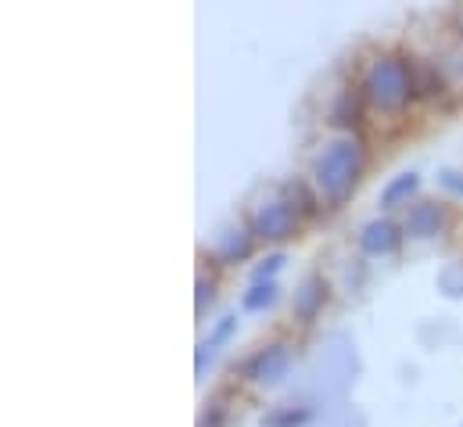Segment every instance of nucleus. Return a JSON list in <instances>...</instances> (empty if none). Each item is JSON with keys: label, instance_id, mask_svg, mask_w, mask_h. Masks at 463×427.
Here are the masks:
<instances>
[{"label": "nucleus", "instance_id": "nucleus-1", "mask_svg": "<svg viewBox=\"0 0 463 427\" xmlns=\"http://www.w3.org/2000/svg\"><path fill=\"white\" fill-rule=\"evenodd\" d=\"M363 166H366V155H363V144L352 137V133H342L335 140L324 144V151L313 158V187L320 195V202H345L352 195V187L359 184L363 176Z\"/></svg>", "mask_w": 463, "mask_h": 427}, {"label": "nucleus", "instance_id": "nucleus-2", "mask_svg": "<svg viewBox=\"0 0 463 427\" xmlns=\"http://www.w3.org/2000/svg\"><path fill=\"white\" fill-rule=\"evenodd\" d=\"M363 98L377 111H402L406 101L413 98V72L410 62L402 58H377L366 69V83H363Z\"/></svg>", "mask_w": 463, "mask_h": 427}, {"label": "nucleus", "instance_id": "nucleus-3", "mask_svg": "<svg viewBox=\"0 0 463 427\" xmlns=\"http://www.w3.org/2000/svg\"><path fill=\"white\" fill-rule=\"evenodd\" d=\"M295 230H298V209L288 198H273V202L255 205V213H251V233L255 237H262V241H284Z\"/></svg>", "mask_w": 463, "mask_h": 427}, {"label": "nucleus", "instance_id": "nucleus-4", "mask_svg": "<svg viewBox=\"0 0 463 427\" xmlns=\"http://www.w3.org/2000/svg\"><path fill=\"white\" fill-rule=\"evenodd\" d=\"M288 370H291V348H288L284 341L259 348V352L244 363V377H248L251 384H262V388H266V384L284 381V377H288Z\"/></svg>", "mask_w": 463, "mask_h": 427}, {"label": "nucleus", "instance_id": "nucleus-5", "mask_svg": "<svg viewBox=\"0 0 463 427\" xmlns=\"http://www.w3.org/2000/svg\"><path fill=\"white\" fill-rule=\"evenodd\" d=\"M399 241H402V230H399L392 219H373V223H366L363 233H359V248H363L366 255H392V251L399 248Z\"/></svg>", "mask_w": 463, "mask_h": 427}, {"label": "nucleus", "instance_id": "nucleus-6", "mask_svg": "<svg viewBox=\"0 0 463 427\" xmlns=\"http://www.w3.org/2000/svg\"><path fill=\"white\" fill-rule=\"evenodd\" d=\"M442 223H446V209L439 205V202H417L410 215H406V223H402V230L410 233V237H417V241H428V237H435L439 230H442Z\"/></svg>", "mask_w": 463, "mask_h": 427}, {"label": "nucleus", "instance_id": "nucleus-7", "mask_svg": "<svg viewBox=\"0 0 463 427\" xmlns=\"http://www.w3.org/2000/svg\"><path fill=\"white\" fill-rule=\"evenodd\" d=\"M324 302H327V284H324V277H309V280L295 291L291 309H295L298 320L309 323V320H317V313L324 309Z\"/></svg>", "mask_w": 463, "mask_h": 427}, {"label": "nucleus", "instance_id": "nucleus-8", "mask_svg": "<svg viewBox=\"0 0 463 427\" xmlns=\"http://www.w3.org/2000/svg\"><path fill=\"white\" fill-rule=\"evenodd\" d=\"M251 226H227L223 233H220V241H216V259L220 262H237V259H244L248 251H251Z\"/></svg>", "mask_w": 463, "mask_h": 427}, {"label": "nucleus", "instance_id": "nucleus-9", "mask_svg": "<svg viewBox=\"0 0 463 427\" xmlns=\"http://www.w3.org/2000/svg\"><path fill=\"white\" fill-rule=\"evenodd\" d=\"M410 72H413V98H428V94H439L442 90L439 65H431V62H410Z\"/></svg>", "mask_w": 463, "mask_h": 427}, {"label": "nucleus", "instance_id": "nucleus-10", "mask_svg": "<svg viewBox=\"0 0 463 427\" xmlns=\"http://www.w3.org/2000/svg\"><path fill=\"white\" fill-rule=\"evenodd\" d=\"M417 187H420V180H417L413 173H402V176H395V180L384 187V195H381V205H384V209H399V205H410V198L417 195Z\"/></svg>", "mask_w": 463, "mask_h": 427}, {"label": "nucleus", "instance_id": "nucleus-11", "mask_svg": "<svg viewBox=\"0 0 463 427\" xmlns=\"http://www.w3.org/2000/svg\"><path fill=\"white\" fill-rule=\"evenodd\" d=\"M273 302H277V284H273V280H255V288H248L244 299H241V306H244L248 313L269 309Z\"/></svg>", "mask_w": 463, "mask_h": 427}, {"label": "nucleus", "instance_id": "nucleus-12", "mask_svg": "<svg viewBox=\"0 0 463 427\" xmlns=\"http://www.w3.org/2000/svg\"><path fill=\"white\" fill-rule=\"evenodd\" d=\"M288 195H291V198H288V202H291V205H295V209H298V215H309V213H317V205H320V195H313V191H309V187H306V184H298V180H295V184H291V187H288Z\"/></svg>", "mask_w": 463, "mask_h": 427}, {"label": "nucleus", "instance_id": "nucleus-13", "mask_svg": "<svg viewBox=\"0 0 463 427\" xmlns=\"http://www.w3.org/2000/svg\"><path fill=\"white\" fill-rule=\"evenodd\" d=\"M355 115H359V94H355V90H345V94L338 98L335 111H331V119H335L338 126H355Z\"/></svg>", "mask_w": 463, "mask_h": 427}, {"label": "nucleus", "instance_id": "nucleus-14", "mask_svg": "<svg viewBox=\"0 0 463 427\" xmlns=\"http://www.w3.org/2000/svg\"><path fill=\"white\" fill-rule=\"evenodd\" d=\"M442 284H446V291H449V295H460L463 291V270H449V273L442 277Z\"/></svg>", "mask_w": 463, "mask_h": 427}, {"label": "nucleus", "instance_id": "nucleus-15", "mask_svg": "<svg viewBox=\"0 0 463 427\" xmlns=\"http://www.w3.org/2000/svg\"><path fill=\"white\" fill-rule=\"evenodd\" d=\"M306 413H277V417H269V427H291L298 424Z\"/></svg>", "mask_w": 463, "mask_h": 427}, {"label": "nucleus", "instance_id": "nucleus-16", "mask_svg": "<svg viewBox=\"0 0 463 427\" xmlns=\"http://www.w3.org/2000/svg\"><path fill=\"white\" fill-rule=\"evenodd\" d=\"M205 299L213 302V280L202 277V280H198V309H205Z\"/></svg>", "mask_w": 463, "mask_h": 427}, {"label": "nucleus", "instance_id": "nucleus-17", "mask_svg": "<svg viewBox=\"0 0 463 427\" xmlns=\"http://www.w3.org/2000/svg\"><path fill=\"white\" fill-rule=\"evenodd\" d=\"M446 187H449L453 195H460V198H463V173H460V176H457V173H449V176H446Z\"/></svg>", "mask_w": 463, "mask_h": 427}, {"label": "nucleus", "instance_id": "nucleus-18", "mask_svg": "<svg viewBox=\"0 0 463 427\" xmlns=\"http://www.w3.org/2000/svg\"><path fill=\"white\" fill-rule=\"evenodd\" d=\"M460 29H463V14H460Z\"/></svg>", "mask_w": 463, "mask_h": 427}]
</instances>
